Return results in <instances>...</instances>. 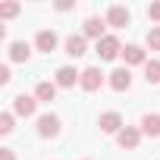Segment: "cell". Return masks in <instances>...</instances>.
<instances>
[{
	"label": "cell",
	"instance_id": "10",
	"mask_svg": "<svg viewBox=\"0 0 160 160\" xmlns=\"http://www.w3.org/2000/svg\"><path fill=\"white\" fill-rule=\"evenodd\" d=\"M122 60H126V66H141V63H148V60H144V47H138V44L122 47Z\"/></svg>",
	"mask_w": 160,
	"mask_h": 160
},
{
	"label": "cell",
	"instance_id": "8",
	"mask_svg": "<svg viewBox=\"0 0 160 160\" xmlns=\"http://www.w3.org/2000/svg\"><path fill=\"white\" fill-rule=\"evenodd\" d=\"M35 107H38V98H32V94H19V98H13V110H16L19 116H32Z\"/></svg>",
	"mask_w": 160,
	"mask_h": 160
},
{
	"label": "cell",
	"instance_id": "22",
	"mask_svg": "<svg viewBox=\"0 0 160 160\" xmlns=\"http://www.w3.org/2000/svg\"><path fill=\"white\" fill-rule=\"evenodd\" d=\"M13 78V72H10V66H0V85H7Z\"/></svg>",
	"mask_w": 160,
	"mask_h": 160
},
{
	"label": "cell",
	"instance_id": "15",
	"mask_svg": "<svg viewBox=\"0 0 160 160\" xmlns=\"http://www.w3.org/2000/svg\"><path fill=\"white\" fill-rule=\"evenodd\" d=\"M35 98L50 104V101L57 98V82H38V88H35Z\"/></svg>",
	"mask_w": 160,
	"mask_h": 160
},
{
	"label": "cell",
	"instance_id": "18",
	"mask_svg": "<svg viewBox=\"0 0 160 160\" xmlns=\"http://www.w3.org/2000/svg\"><path fill=\"white\" fill-rule=\"evenodd\" d=\"M19 16V3H0V19H13Z\"/></svg>",
	"mask_w": 160,
	"mask_h": 160
},
{
	"label": "cell",
	"instance_id": "2",
	"mask_svg": "<svg viewBox=\"0 0 160 160\" xmlns=\"http://www.w3.org/2000/svg\"><path fill=\"white\" fill-rule=\"evenodd\" d=\"M98 126H101V132H107V135H119V132L126 129V126H122V116H119L116 110H110V113H101Z\"/></svg>",
	"mask_w": 160,
	"mask_h": 160
},
{
	"label": "cell",
	"instance_id": "9",
	"mask_svg": "<svg viewBox=\"0 0 160 160\" xmlns=\"http://www.w3.org/2000/svg\"><path fill=\"white\" fill-rule=\"evenodd\" d=\"M78 78H82V72H75L72 66H60L57 69V88H72Z\"/></svg>",
	"mask_w": 160,
	"mask_h": 160
},
{
	"label": "cell",
	"instance_id": "13",
	"mask_svg": "<svg viewBox=\"0 0 160 160\" xmlns=\"http://www.w3.org/2000/svg\"><path fill=\"white\" fill-rule=\"evenodd\" d=\"M85 50H88L85 35H69V38H66V53H69V57H82Z\"/></svg>",
	"mask_w": 160,
	"mask_h": 160
},
{
	"label": "cell",
	"instance_id": "5",
	"mask_svg": "<svg viewBox=\"0 0 160 160\" xmlns=\"http://www.w3.org/2000/svg\"><path fill=\"white\" fill-rule=\"evenodd\" d=\"M116 141H119V148H122V151H135V148H138V141H141V129L126 126V129L116 135Z\"/></svg>",
	"mask_w": 160,
	"mask_h": 160
},
{
	"label": "cell",
	"instance_id": "4",
	"mask_svg": "<svg viewBox=\"0 0 160 160\" xmlns=\"http://www.w3.org/2000/svg\"><path fill=\"white\" fill-rule=\"evenodd\" d=\"M38 135H41V138H53V135H60V116H53V113L38 116Z\"/></svg>",
	"mask_w": 160,
	"mask_h": 160
},
{
	"label": "cell",
	"instance_id": "7",
	"mask_svg": "<svg viewBox=\"0 0 160 160\" xmlns=\"http://www.w3.org/2000/svg\"><path fill=\"white\" fill-rule=\"evenodd\" d=\"M129 19H132V16H129V10H126V7H119V3L107 10V25H113V28H126V25H129Z\"/></svg>",
	"mask_w": 160,
	"mask_h": 160
},
{
	"label": "cell",
	"instance_id": "1",
	"mask_svg": "<svg viewBox=\"0 0 160 160\" xmlns=\"http://www.w3.org/2000/svg\"><path fill=\"white\" fill-rule=\"evenodd\" d=\"M119 53H122V44H119L116 35H104V38L98 41V57H101V60H116Z\"/></svg>",
	"mask_w": 160,
	"mask_h": 160
},
{
	"label": "cell",
	"instance_id": "16",
	"mask_svg": "<svg viewBox=\"0 0 160 160\" xmlns=\"http://www.w3.org/2000/svg\"><path fill=\"white\" fill-rule=\"evenodd\" d=\"M144 82L148 85H157L160 82V60H148L144 63Z\"/></svg>",
	"mask_w": 160,
	"mask_h": 160
},
{
	"label": "cell",
	"instance_id": "11",
	"mask_svg": "<svg viewBox=\"0 0 160 160\" xmlns=\"http://www.w3.org/2000/svg\"><path fill=\"white\" fill-rule=\"evenodd\" d=\"M141 135H151V138L160 135V113H144L141 116Z\"/></svg>",
	"mask_w": 160,
	"mask_h": 160
},
{
	"label": "cell",
	"instance_id": "17",
	"mask_svg": "<svg viewBox=\"0 0 160 160\" xmlns=\"http://www.w3.org/2000/svg\"><path fill=\"white\" fill-rule=\"evenodd\" d=\"M10 60L25 63V60H28V44H25V41H13V44H10Z\"/></svg>",
	"mask_w": 160,
	"mask_h": 160
},
{
	"label": "cell",
	"instance_id": "14",
	"mask_svg": "<svg viewBox=\"0 0 160 160\" xmlns=\"http://www.w3.org/2000/svg\"><path fill=\"white\" fill-rule=\"evenodd\" d=\"M35 44H38V50H44V53H50V50H57V35H53L50 28H44V32H38V38H35Z\"/></svg>",
	"mask_w": 160,
	"mask_h": 160
},
{
	"label": "cell",
	"instance_id": "23",
	"mask_svg": "<svg viewBox=\"0 0 160 160\" xmlns=\"http://www.w3.org/2000/svg\"><path fill=\"white\" fill-rule=\"evenodd\" d=\"M0 160H16V154H13L10 148H3V151H0Z\"/></svg>",
	"mask_w": 160,
	"mask_h": 160
},
{
	"label": "cell",
	"instance_id": "12",
	"mask_svg": "<svg viewBox=\"0 0 160 160\" xmlns=\"http://www.w3.org/2000/svg\"><path fill=\"white\" fill-rule=\"evenodd\" d=\"M104 25H107V19H98V16L85 19V38H94V41H101V38H104Z\"/></svg>",
	"mask_w": 160,
	"mask_h": 160
},
{
	"label": "cell",
	"instance_id": "6",
	"mask_svg": "<svg viewBox=\"0 0 160 160\" xmlns=\"http://www.w3.org/2000/svg\"><path fill=\"white\" fill-rule=\"evenodd\" d=\"M110 88H113V91H129V88H132V72H129V66L110 72Z\"/></svg>",
	"mask_w": 160,
	"mask_h": 160
},
{
	"label": "cell",
	"instance_id": "21",
	"mask_svg": "<svg viewBox=\"0 0 160 160\" xmlns=\"http://www.w3.org/2000/svg\"><path fill=\"white\" fill-rule=\"evenodd\" d=\"M148 16H151L154 22H160V3H151V7H148Z\"/></svg>",
	"mask_w": 160,
	"mask_h": 160
},
{
	"label": "cell",
	"instance_id": "19",
	"mask_svg": "<svg viewBox=\"0 0 160 160\" xmlns=\"http://www.w3.org/2000/svg\"><path fill=\"white\" fill-rule=\"evenodd\" d=\"M13 132V113H3L0 116V135H10Z\"/></svg>",
	"mask_w": 160,
	"mask_h": 160
},
{
	"label": "cell",
	"instance_id": "20",
	"mask_svg": "<svg viewBox=\"0 0 160 160\" xmlns=\"http://www.w3.org/2000/svg\"><path fill=\"white\" fill-rule=\"evenodd\" d=\"M148 47L151 50H160V28H151L148 32Z\"/></svg>",
	"mask_w": 160,
	"mask_h": 160
},
{
	"label": "cell",
	"instance_id": "3",
	"mask_svg": "<svg viewBox=\"0 0 160 160\" xmlns=\"http://www.w3.org/2000/svg\"><path fill=\"white\" fill-rule=\"evenodd\" d=\"M78 85H82L85 91H98V88L104 85V72H101V69H94V66L82 69V78H78Z\"/></svg>",
	"mask_w": 160,
	"mask_h": 160
}]
</instances>
